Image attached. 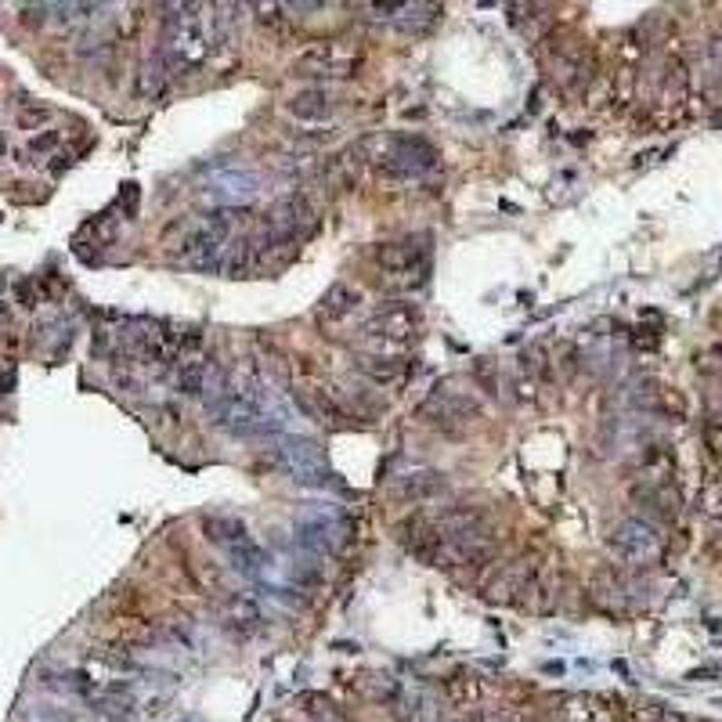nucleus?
I'll list each match as a JSON object with an SVG mask.
<instances>
[{"label": "nucleus", "mask_w": 722, "mask_h": 722, "mask_svg": "<svg viewBox=\"0 0 722 722\" xmlns=\"http://www.w3.org/2000/svg\"><path fill=\"white\" fill-rule=\"evenodd\" d=\"M167 26H163V47L159 58L167 62L170 76L199 73L213 55L210 37V8L206 4H170Z\"/></svg>", "instance_id": "obj_1"}, {"label": "nucleus", "mask_w": 722, "mask_h": 722, "mask_svg": "<svg viewBox=\"0 0 722 722\" xmlns=\"http://www.w3.org/2000/svg\"><path fill=\"white\" fill-rule=\"evenodd\" d=\"M235 213L217 206V210L203 213V217H195V221L185 224V232H181V242H177V257L181 264L195 271H221L224 264V253L232 246V232H235Z\"/></svg>", "instance_id": "obj_2"}, {"label": "nucleus", "mask_w": 722, "mask_h": 722, "mask_svg": "<svg viewBox=\"0 0 722 722\" xmlns=\"http://www.w3.org/2000/svg\"><path fill=\"white\" fill-rule=\"evenodd\" d=\"M376 268H380L387 289L412 293V289L426 286V278H430V246L423 239L383 242L376 250Z\"/></svg>", "instance_id": "obj_3"}, {"label": "nucleus", "mask_w": 722, "mask_h": 722, "mask_svg": "<svg viewBox=\"0 0 722 722\" xmlns=\"http://www.w3.org/2000/svg\"><path fill=\"white\" fill-rule=\"evenodd\" d=\"M361 69V47L354 40L329 37L307 44L297 58H293V73L304 80H351Z\"/></svg>", "instance_id": "obj_4"}, {"label": "nucleus", "mask_w": 722, "mask_h": 722, "mask_svg": "<svg viewBox=\"0 0 722 722\" xmlns=\"http://www.w3.org/2000/svg\"><path fill=\"white\" fill-rule=\"evenodd\" d=\"M293 394H297V405L304 408V416H311L315 423L333 426V430H343V426H351L358 419L351 401L343 398V390L336 383L315 376V372H300L297 380H293Z\"/></svg>", "instance_id": "obj_5"}, {"label": "nucleus", "mask_w": 722, "mask_h": 722, "mask_svg": "<svg viewBox=\"0 0 722 722\" xmlns=\"http://www.w3.org/2000/svg\"><path fill=\"white\" fill-rule=\"evenodd\" d=\"M419 329H423V311L416 304H387L361 325V336L372 343L376 354H390L405 351L419 336Z\"/></svg>", "instance_id": "obj_6"}, {"label": "nucleus", "mask_w": 722, "mask_h": 722, "mask_svg": "<svg viewBox=\"0 0 722 722\" xmlns=\"http://www.w3.org/2000/svg\"><path fill=\"white\" fill-rule=\"evenodd\" d=\"M607 549L618 564L625 567H650L658 564L665 553V538L661 531L643 517H625L621 524H614V531L607 535Z\"/></svg>", "instance_id": "obj_7"}, {"label": "nucleus", "mask_w": 722, "mask_h": 722, "mask_svg": "<svg viewBox=\"0 0 722 722\" xmlns=\"http://www.w3.org/2000/svg\"><path fill=\"white\" fill-rule=\"evenodd\" d=\"M437 149L423 134H398V138H387L383 149L372 156L376 170L387 177H423L426 170L437 167Z\"/></svg>", "instance_id": "obj_8"}, {"label": "nucleus", "mask_w": 722, "mask_h": 722, "mask_svg": "<svg viewBox=\"0 0 722 722\" xmlns=\"http://www.w3.org/2000/svg\"><path fill=\"white\" fill-rule=\"evenodd\" d=\"M315 232V206L307 203V195L289 192L268 206L264 213V239L278 246H297L300 239Z\"/></svg>", "instance_id": "obj_9"}, {"label": "nucleus", "mask_w": 722, "mask_h": 722, "mask_svg": "<svg viewBox=\"0 0 722 722\" xmlns=\"http://www.w3.org/2000/svg\"><path fill=\"white\" fill-rule=\"evenodd\" d=\"M275 459L286 466V473L297 484H311V488H325L329 484V463H325V452L318 441L311 437H278L275 441Z\"/></svg>", "instance_id": "obj_10"}, {"label": "nucleus", "mask_w": 722, "mask_h": 722, "mask_svg": "<svg viewBox=\"0 0 722 722\" xmlns=\"http://www.w3.org/2000/svg\"><path fill=\"white\" fill-rule=\"evenodd\" d=\"M419 419H423L426 426L441 430V434H448V437H463L466 430L481 419V405H477L473 398H466V394H455V390L437 387L434 394L423 401V408H419Z\"/></svg>", "instance_id": "obj_11"}, {"label": "nucleus", "mask_w": 722, "mask_h": 722, "mask_svg": "<svg viewBox=\"0 0 722 722\" xmlns=\"http://www.w3.org/2000/svg\"><path fill=\"white\" fill-rule=\"evenodd\" d=\"M546 65L553 84L564 87V91H578V87L589 84L596 73L593 47L585 44V40H560V44H553L546 55Z\"/></svg>", "instance_id": "obj_12"}, {"label": "nucleus", "mask_w": 722, "mask_h": 722, "mask_svg": "<svg viewBox=\"0 0 722 722\" xmlns=\"http://www.w3.org/2000/svg\"><path fill=\"white\" fill-rule=\"evenodd\" d=\"M538 567L542 564H538L535 556H517V560H510V564H499L495 567V574L484 582V596H488L491 603H502V607H510V603L524 607Z\"/></svg>", "instance_id": "obj_13"}, {"label": "nucleus", "mask_w": 722, "mask_h": 722, "mask_svg": "<svg viewBox=\"0 0 722 722\" xmlns=\"http://www.w3.org/2000/svg\"><path fill=\"white\" fill-rule=\"evenodd\" d=\"M293 542L297 549H304L307 556H336L347 542V524H343L336 513H325V517H300L293 524Z\"/></svg>", "instance_id": "obj_14"}, {"label": "nucleus", "mask_w": 722, "mask_h": 722, "mask_svg": "<svg viewBox=\"0 0 722 722\" xmlns=\"http://www.w3.org/2000/svg\"><path fill=\"white\" fill-rule=\"evenodd\" d=\"M264 185V177L250 167H232V170H221V174L210 177V185H206V195H210L213 203H224L228 206H239V203H250L253 195L260 192Z\"/></svg>", "instance_id": "obj_15"}, {"label": "nucleus", "mask_w": 722, "mask_h": 722, "mask_svg": "<svg viewBox=\"0 0 722 722\" xmlns=\"http://www.w3.org/2000/svg\"><path fill=\"white\" fill-rule=\"evenodd\" d=\"M636 408L650 412V416H661V419H686V398L679 394L672 383L665 380H643L632 394Z\"/></svg>", "instance_id": "obj_16"}, {"label": "nucleus", "mask_w": 722, "mask_h": 722, "mask_svg": "<svg viewBox=\"0 0 722 722\" xmlns=\"http://www.w3.org/2000/svg\"><path fill=\"white\" fill-rule=\"evenodd\" d=\"M221 629L242 643V639H253L264 632V614L250 596H232L221 607Z\"/></svg>", "instance_id": "obj_17"}, {"label": "nucleus", "mask_w": 722, "mask_h": 722, "mask_svg": "<svg viewBox=\"0 0 722 722\" xmlns=\"http://www.w3.org/2000/svg\"><path fill=\"white\" fill-rule=\"evenodd\" d=\"M676 459L665 445H647L632 463V488H650V484H672Z\"/></svg>", "instance_id": "obj_18"}, {"label": "nucleus", "mask_w": 722, "mask_h": 722, "mask_svg": "<svg viewBox=\"0 0 722 722\" xmlns=\"http://www.w3.org/2000/svg\"><path fill=\"white\" fill-rule=\"evenodd\" d=\"M589 600H593L596 607H600V611H607V614H625V611H629V600H632L629 582H625L621 574H614V571L593 574Z\"/></svg>", "instance_id": "obj_19"}, {"label": "nucleus", "mask_w": 722, "mask_h": 722, "mask_svg": "<svg viewBox=\"0 0 722 722\" xmlns=\"http://www.w3.org/2000/svg\"><path fill=\"white\" fill-rule=\"evenodd\" d=\"M206 380H210V369H206L203 351L195 354H181L174 365V390L181 398H203L206 394Z\"/></svg>", "instance_id": "obj_20"}, {"label": "nucleus", "mask_w": 722, "mask_h": 722, "mask_svg": "<svg viewBox=\"0 0 722 722\" xmlns=\"http://www.w3.org/2000/svg\"><path fill=\"white\" fill-rule=\"evenodd\" d=\"M361 300H365L361 286H354V282H333V286L325 289L322 304H318V315H322L325 322H340V318H351L354 311H358Z\"/></svg>", "instance_id": "obj_21"}, {"label": "nucleus", "mask_w": 722, "mask_h": 722, "mask_svg": "<svg viewBox=\"0 0 722 722\" xmlns=\"http://www.w3.org/2000/svg\"><path fill=\"white\" fill-rule=\"evenodd\" d=\"M441 491H445V473L437 470L405 473V477H398V484H394V495H398L401 502H430L437 499Z\"/></svg>", "instance_id": "obj_22"}, {"label": "nucleus", "mask_w": 722, "mask_h": 722, "mask_svg": "<svg viewBox=\"0 0 722 722\" xmlns=\"http://www.w3.org/2000/svg\"><path fill=\"white\" fill-rule=\"evenodd\" d=\"M286 112L293 120L322 123V120H329V112H333V98H329L325 87H304V91H297L286 102Z\"/></svg>", "instance_id": "obj_23"}, {"label": "nucleus", "mask_w": 722, "mask_h": 722, "mask_svg": "<svg viewBox=\"0 0 722 722\" xmlns=\"http://www.w3.org/2000/svg\"><path fill=\"white\" fill-rule=\"evenodd\" d=\"M358 372L361 376H369L372 383H380V387H394L408 376V365L394 354H358Z\"/></svg>", "instance_id": "obj_24"}, {"label": "nucleus", "mask_w": 722, "mask_h": 722, "mask_svg": "<svg viewBox=\"0 0 722 722\" xmlns=\"http://www.w3.org/2000/svg\"><path fill=\"white\" fill-rule=\"evenodd\" d=\"M556 603H560V567L556 564H542L535 574V582H531L528 589V600H524V607H531V611L546 614L553 611Z\"/></svg>", "instance_id": "obj_25"}, {"label": "nucleus", "mask_w": 722, "mask_h": 722, "mask_svg": "<svg viewBox=\"0 0 722 722\" xmlns=\"http://www.w3.org/2000/svg\"><path fill=\"white\" fill-rule=\"evenodd\" d=\"M549 11L553 8H546V4H513L510 19L531 44H538V40H546L549 29H553V15H549Z\"/></svg>", "instance_id": "obj_26"}, {"label": "nucleus", "mask_w": 722, "mask_h": 722, "mask_svg": "<svg viewBox=\"0 0 722 722\" xmlns=\"http://www.w3.org/2000/svg\"><path fill=\"white\" fill-rule=\"evenodd\" d=\"M632 499L639 506H647L658 520H676L679 517V495L672 484H650V488H632Z\"/></svg>", "instance_id": "obj_27"}, {"label": "nucleus", "mask_w": 722, "mask_h": 722, "mask_svg": "<svg viewBox=\"0 0 722 722\" xmlns=\"http://www.w3.org/2000/svg\"><path fill=\"white\" fill-rule=\"evenodd\" d=\"M484 697V683L473 672H455L445 679V701L455 708H477Z\"/></svg>", "instance_id": "obj_28"}, {"label": "nucleus", "mask_w": 722, "mask_h": 722, "mask_svg": "<svg viewBox=\"0 0 722 722\" xmlns=\"http://www.w3.org/2000/svg\"><path fill=\"white\" fill-rule=\"evenodd\" d=\"M203 535L210 538V542H217V546H224V549H235L239 542H246V524H242L239 517H206L203 520Z\"/></svg>", "instance_id": "obj_29"}, {"label": "nucleus", "mask_w": 722, "mask_h": 722, "mask_svg": "<svg viewBox=\"0 0 722 722\" xmlns=\"http://www.w3.org/2000/svg\"><path fill=\"white\" fill-rule=\"evenodd\" d=\"M170 84V69L167 62L159 58V51L152 58H145L141 62V73H138V94L141 98H159V94L167 91Z\"/></svg>", "instance_id": "obj_30"}, {"label": "nucleus", "mask_w": 722, "mask_h": 722, "mask_svg": "<svg viewBox=\"0 0 722 722\" xmlns=\"http://www.w3.org/2000/svg\"><path fill=\"white\" fill-rule=\"evenodd\" d=\"M228 556H232L235 571H242L246 578H260V571H264V564H268L264 549H260L253 538H246V542H239L235 549H228Z\"/></svg>", "instance_id": "obj_31"}, {"label": "nucleus", "mask_w": 722, "mask_h": 722, "mask_svg": "<svg viewBox=\"0 0 722 722\" xmlns=\"http://www.w3.org/2000/svg\"><path fill=\"white\" fill-rule=\"evenodd\" d=\"M553 722H596V708L589 697H567L556 704Z\"/></svg>", "instance_id": "obj_32"}, {"label": "nucleus", "mask_w": 722, "mask_h": 722, "mask_svg": "<svg viewBox=\"0 0 722 722\" xmlns=\"http://www.w3.org/2000/svg\"><path fill=\"white\" fill-rule=\"evenodd\" d=\"M697 506H701L704 517L722 520V477H715V481L704 484L701 495H697Z\"/></svg>", "instance_id": "obj_33"}, {"label": "nucleus", "mask_w": 722, "mask_h": 722, "mask_svg": "<svg viewBox=\"0 0 722 722\" xmlns=\"http://www.w3.org/2000/svg\"><path fill=\"white\" fill-rule=\"evenodd\" d=\"M300 704H304V712L315 715V719H322V722H340V712H336V704L329 701V697H322V694H304V697H300Z\"/></svg>", "instance_id": "obj_34"}, {"label": "nucleus", "mask_w": 722, "mask_h": 722, "mask_svg": "<svg viewBox=\"0 0 722 722\" xmlns=\"http://www.w3.org/2000/svg\"><path fill=\"white\" fill-rule=\"evenodd\" d=\"M253 11H257V22L268 29H286L289 26V15H282V11H289L286 4H253Z\"/></svg>", "instance_id": "obj_35"}, {"label": "nucleus", "mask_w": 722, "mask_h": 722, "mask_svg": "<svg viewBox=\"0 0 722 722\" xmlns=\"http://www.w3.org/2000/svg\"><path fill=\"white\" fill-rule=\"evenodd\" d=\"M51 120V109L47 105H22L19 109V127L22 130H37Z\"/></svg>", "instance_id": "obj_36"}, {"label": "nucleus", "mask_w": 722, "mask_h": 722, "mask_svg": "<svg viewBox=\"0 0 722 722\" xmlns=\"http://www.w3.org/2000/svg\"><path fill=\"white\" fill-rule=\"evenodd\" d=\"M58 149V130H44L37 138H29V156H47Z\"/></svg>", "instance_id": "obj_37"}, {"label": "nucleus", "mask_w": 722, "mask_h": 722, "mask_svg": "<svg viewBox=\"0 0 722 722\" xmlns=\"http://www.w3.org/2000/svg\"><path fill=\"white\" fill-rule=\"evenodd\" d=\"M632 343H636L639 351H654V347H658V333H654V329H643V325H639L636 333H632Z\"/></svg>", "instance_id": "obj_38"}, {"label": "nucleus", "mask_w": 722, "mask_h": 722, "mask_svg": "<svg viewBox=\"0 0 722 722\" xmlns=\"http://www.w3.org/2000/svg\"><path fill=\"white\" fill-rule=\"evenodd\" d=\"M484 722H531L524 712H517V708H499L495 715H488Z\"/></svg>", "instance_id": "obj_39"}, {"label": "nucleus", "mask_w": 722, "mask_h": 722, "mask_svg": "<svg viewBox=\"0 0 722 722\" xmlns=\"http://www.w3.org/2000/svg\"><path fill=\"white\" fill-rule=\"evenodd\" d=\"M120 203L127 206V213H134V210H138V188H134V185H127V192L120 195Z\"/></svg>", "instance_id": "obj_40"}, {"label": "nucleus", "mask_w": 722, "mask_h": 722, "mask_svg": "<svg viewBox=\"0 0 722 722\" xmlns=\"http://www.w3.org/2000/svg\"><path fill=\"white\" fill-rule=\"evenodd\" d=\"M65 167H69V156H55V163H51V174H62Z\"/></svg>", "instance_id": "obj_41"}, {"label": "nucleus", "mask_w": 722, "mask_h": 722, "mask_svg": "<svg viewBox=\"0 0 722 722\" xmlns=\"http://www.w3.org/2000/svg\"><path fill=\"white\" fill-rule=\"evenodd\" d=\"M4 152H8V138L0 134V159H4Z\"/></svg>", "instance_id": "obj_42"}, {"label": "nucleus", "mask_w": 722, "mask_h": 722, "mask_svg": "<svg viewBox=\"0 0 722 722\" xmlns=\"http://www.w3.org/2000/svg\"><path fill=\"white\" fill-rule=\"evenodd\" d=\"M712 549H715V553H719V556H722V535H719V538H715V546H712Z\"/></svg>", "instance_id": "obj_43"}]
</instances>
